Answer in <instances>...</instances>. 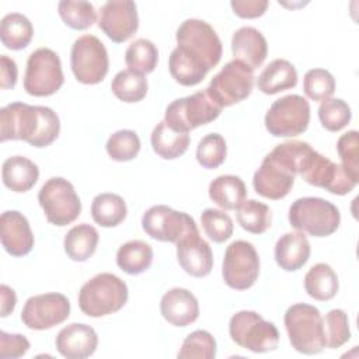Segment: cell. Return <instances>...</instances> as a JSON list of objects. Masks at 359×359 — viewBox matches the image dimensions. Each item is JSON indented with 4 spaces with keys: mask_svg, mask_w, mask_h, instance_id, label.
<instances>
[{
    "mask_svg": "<svg viewBox=\"0 0 359 359\" xmlns=\"http://www.w3.org/2000/svg\"><path fill=\"white\" fill-rule=\"evenodd\" d=\"M128 286L116 275L102 272L87 280L79 292V307L88 317L119 311L128 302Z\"/></svg>",
    "mask_w": 359,
    "mask_h": 359,
    "instance_id": "2",
    "label": "cell"
},
{
    "mask_svg": "<svg viewBox=\"0 0 359 359\" xmlns=\"http://www.w3.org/2000/svg\"><path fill=\"white\" fill-rule=\"evenodd\" d=\"M147 79L133 70H121L115 74L111 83V90L115 97L123 102H139L147 94Z\"/></svg>",
    "mask_w": 359,
    "mask_h": 359,
    "instance_id": "36",
    "label": "cell"
},
{
    "mask_svg": "<svg viewBox=\"0 0 359 359\" xmlns=\"http://www.w3.org/2000/svg\"><path fill=\"white\" fill-rule=\"evenodd\" d=\"M60 132L57 114L49 107L11 102L0 109V139L24 140L34 147L52 144Z\"/></svg>",
    "mask_w": 359,
    "mask_h": 359,
    "instance_id": "1",
    "label": "cell"
},
{
    "mask_svg": "<svg viewBox=\"0 0 359 359\" xmlns=\"http://www.w3.org/2000/svg\"><path fill=\"white\" fill-rule=\"evenodd\" d=\"M38 202L46 220L59 227L73 223L81 212V202L73 184L62 177H52L41 187Z\"/></svg>",
    "mask_w": 359,
    "mask_h": 359,
    "instance_id": "7",
    "label": "cell"
},
{
    "mask_svg": "<svg viewBox=\"0 0 359 359\" xmlns=\"http://www.w3.org/2000/svg\"><path fill=\"white\" fill-rule=\"evenodd\" d=\"M271 209L255 199L244 201L237 209V222L248 233L262 234L271 227Z\"/></svg>",
    "mask_w": 359,
    "mask_h": 359,
    "instance_id": "37",
    "label": "cell"
},
{
    "mask_svg": "<svg viewBox=\"0 0 359 359\" xmlns=\"http://www.w3.org/2000/svg\"><path fill=\"white\" fill-rule=\"evenodd\" d=\"M283 323L294 351L304 355H316L327 348L324 323L317 307L307 303H296L286 310Z\"/></svg>",
    "mask_w": 359,
    "mask_h": 359,
    "instance_id": "3",
    "label": "cell"
},
{
    "mask_svg": "<svg viewBox=\"0 0 359 359\" xmlns=\"http://www.w3.org/2000/svg\"><path fill=\"white\" fill-rule=\"evenodd\" d=\"M105 149L112 160L130 161L140 151V139L135 130L121 129L108 137Z\"/></svg>",
    "mask_w": 359,
    "mask_h": 359,
    "instance_id": "40",
    "label": "cell"
},
{
    "mask_svg": "<svg viewBox=\"0 0 359 359\" xmlns=\"http://www.w3.org/2000/svg\"><path fill=\"white\" fill-rule=\"evenodd\" d=\"M259 275V257L255 247L245 240L233 241L224 252L222 276L234 290L250 289Z\"/></svg>",
    "mask_w": 359,
    "mask_h": 359,
    "instance_id": "13",
    "label": "cell"
},
{
    "mask_svg": "<svg viewBox=\"0 0 359 359\" xmlns=\"http://www.w3.org/2000/svg\"><path fill=\"white\" fill-rule=\"evenodd\" d=\"M324 323V334H325V345L330 349L341 348L351 339L349 320L348 314L341 309L330 310L323 318Z\"/></svg>",
    "mask_w": 359,
    "mask_h": 359,
    "instance_id": "44",
    "label": "cell"
},
{
    "mask_svg": "<svg viewBox=\"0 0 359 359\" xmlns=\"http://www.w3.org/2000/svg\"><path fill=\"white\" fill-rule=\"evenodd\" d=\"M297 72L296 67L286 59L272 60L258 76L257 87L261 93L272 95L280 91L296 87Z\"/></svg>",
    "mask_w": 359,
    "mask_h": 359,
    "instance_id": "26",
    "label": "cell"
},
{
    "mask_svg": "<svg viewBox=\"0 0 359 359\" xmlns=\"http://www.w3.org/2000/svg\"><path fill=\"white\" fill-rule=\"evenodd\" d=\"M70 66L77 81L90 86L101 83L109 67L104 43L94 35H81L72 46Z\"/></svg>",
    "mask_w": 359,
    "mask_h": 359,
    "instance_id": "12",
    "label": "cell"
},
{
    "mask_svg": "<svg viewBox=\"0 0 359 359\" xmlns=\"http://www.w3.org/2000/svg\"><path fill=\"white\" fill-rule=\"evenodd\" d=\"M293 229L313 237H328L337 231L341 223L338 208L323 198L304 196L296 199L287 215Z\"/></svg>",
    "mask_w": 359,
    "mask_h": 359,
    "instance_id": "4",
    "label": "cell"
},
{
    "mask_svg": "<svg viewBox=\"0 0 359 359\" xmlns=\"http://www.w3.org/2000/svg\"><path fill=\"white\" fill-rule=\"evenodd\" d=\"M227 156L226 140L219 133L205 135L196 147V160L198 163L208 170L217 168L222 165Z\"/></svg>",
    "mask_w": 359,
    "mask_h": 359,
    "instance_id": "41",
    "label": "cell"
},
{
    "mask_svg": "<svg viewBox=\"0 0 359 359\" xmlns=\"http://www.w3.org/2000/svg\"><path fill=\"white\" fill-rule=\"evenodd\" d=\"M142 227L153 240L177 244L181 237L198 226L188 213L174 210L167 205H156L143 213Z\"/></svg>",
    "mask_w": 359,
    "mask_h": 359,
    "instance_id": "14",
    "label": "cell"
},
{
    "mask_svg": "<svg viewBox=\"0 0 359 359\" xmlns=\"http://www.w3.org/2000/svg\"><path fill=\"white\" fill-rule=\"evenodd\" d=\"M177 259L180 266L191 276L203 278L213 268L210 245L199 236L198 227L177 241Z\"/></svg>",
    "mask_w": 359,
    "mask_h": 359,
    "instance_id": "18",
    "label": "cell"
},
{
    "mask_svg": "<svg viewBox=\"0 0 359 359\" xmlns=\"http://www.w3.org/2000/svg\"><path fill=\"white\" fill-rule=\"evenodd\" d=\"M304 94L313 101H325L335 91V79L325 69H311L303 79Z\"/></svg>",
    "mask_w": 359,
    "mask_h": 359,
    "instance_id": "46",
    "label": "cell"
},
{
    "mask_svg": "<svg viewBox=\"0 0 359 359\" xmlns=\"http://www.w3.org/2000/svg\"><path fill=\"white\" fill-rule=\"evenodd\" d=\"M17 63L7 55L0 56V86L1 88H14L17 83Z\"/></svg>",
    "mask_w": 359,
    "mask_h": 359,
    "instance_id": "50",
    "label": "cell"
},
{
    "mask_svg": "<svg viewBox=\"0 0 359 359\" xmlns=\"http://www.w3.org/2000/svg\"><path fill=\"white\" fill-rule=\"evenodd\" d=\"M231 52L236 60L243 62L254 70L266 59L268 43L265 36L257 28L241 27L233 34Z\"/></svg>",
    "mask_w": 359,
    "mask_h": 359,
    "instance_id": "23",
    "label": "cell"
},
{
    "mask_svg": "<svg viewBox=\"0 0 359 359\" xmlns=\"http://www.w3.org/2000/svg\"><path fill=\"white\" fill-rule=\"evenodd\" d=\"M128 209L122 196L112 192L98 194L91 203L93 220L101 227H115L126 217Z\"/></svg>",
    "mask_w": 359,
    "mask_h": 359,
    "instance_id": "35",
    "label": "cell"
},
{
    "mask_svg": "<svg viewBox=\"0 0 359 359\" xmlns=\"http://www.w3.org/2000/svg\"><path fill=\"white\" fill-rule=\"evenodd\" d=\"M352 118L351 107L341 98H328L318 107V119L330 132H338L344 129Z\"/></svg>",
    "mask_w": 359,
    "mask_h": 359,
    "instance_id": "42",
    "label": "cell"
},
{
    "mask_svg": "<svg viewBox=\"0 0 359 359\" xmlns=\"http://www.w3.org/2000/svg\"><path fill=\"white\" fill-rule=\"evenodd\" d=\"M98 27L115 43L128 41L139 28L136 4L130 0L107 1L100 10Z\"/></svg>",
    "mask_w": 359,
    "mask_h": 359,
    "instance_id": "17",
    "label": "cell"
},
{
    "mask_svg": "<svg viewBox=\"0 0 359 359\" xmlns=\"http://www.w3.org/2000/svg\"><path fill=\"white\" fill-rule=\"evenodd\" d=\"M125 62L129 70L147 74L151 73L157 66L158 50L151 41L139 38L128 46L125 52Z\"/></svg>",
    "mask_w": 359,
    "mask_h": 359,
    "instance_id": "38",
    "label": "cell"
},
{
    "mask_svg": "<svg viewBox=\"0 0 359 359\" xmlns=\"http://www.w3.org/2000/svg\"><path fill=\"white\" fill-rule=\"evenodd\" d=\"M55 345L57 352L67 359H86L95 352L98 337L93 327L73 323L57 332Z\"/></svg>",
    "mask_w": 359,
    "mask_h": 359,
    "instance_id": "21",
    "label": "cell"
},
{
    "mask_svg": "<svg viewBox=\"0 0 359 359\" xmlns=\"http://www.w3.org/2000/svg\"><path fill=\"white\" fill-rule=\"evenodd\" d=\"M189 135L180 133L167 126L164 121L158 122L150 136L151 147L157 156L164 160H174L182 156L189 146Z\"/></svg>",
    "mask_w": 359,
    "mask_h": 359,
    "instance_id": "32",
    "label": "cell"
},
{
    "mask_svg": "<svg viewBox=\"0 0 359 359\" xmlns=\"http://www.w3.org/2000/svg\"><path fill=\"white\" fill-rule=\"evenodd\" d=\"M309 122V101L299 94H289L273 101L265 115V128L276 137L299 136L306 132Z\"/></svg>",
    "mask_w": 359,
    "mask_h": 359,
    "instance_id": "9",
    "label": "cell"
},
{
    "mask_svg": "<svg viewBox=\"0 0 359 359\" xmlns=\"http://www.w3.org/2000/svg\"><path fill=\"white\" fill-rule=\"evenodd\" d=\"M153 248L142 240H130L116 251V264L128 275H139L150 268Z\"/></svg>",
    "mask_w": 359,
    "mask_h": 359,
    "instance_id": "33",
    "label": "cell"
},
{
    "mask_svg": "<svg viewBox=\"0 0 359 359\" xmlns=\"http://www.w3.org/2000/svg\"><path fill=\"white\" fill-rule=\"evenodd\" d=\"M29 349V341L21 334L0 332V358L17 359L24 356Z\"/></svg>",
    "mask_w": 359,
    "mask_h": 359,
    "instance_id": "48",
    "label": "cell"
},
{
    "mask_svg": "<svg viewBox=\"0 0 359 359\" xmlns=\"http://www.w3.org/2000/svg\"><path fill=\"white\" fill-rule=\"evenodd\" d=\"M310 251V243L304 233H286L275 244V261L280 269L294 272L309 261Z\"/></svg>",
    "mask_w": 359,
    "mask_h": 359,
    "instance_id": "24",
    "label": "cell"
},
{
    "mask_svg": "<svg viewBox=\"0 0 359 359\" xmlns=\"http://www.w3.org/2000/svg\"><path fill=\"white\" fill-rule=\"evenodd\" d=\"M100 236L94 226L88 223H81L72 227L63 240L65 252L72 261L84 262L97 250Z\"/></svg>",
    "mask_w": 359,
    "mask_h": 359,
    "instance_id": "29",
    "label": "cell"
},
{
    "mask_svg": "<svg viewBox=\"0 0 359 359\" xmlns=\"http://www.w3.org/2000/svg\"><path fill=\"white\" fill-rule=\"evenodd\" d=\"M266 0H231L230 6L233 13L241 18L261 17L268 7Z\"/></svg>",
    "mask_w": 359,
    "mask_h": 359,
    "instance_id": "49",
    "label": "cell"
},
{
    "mask_svg": "<svg viewBox=\"0 0 359 359\" xmlns=\"http://www.w3.org/2000/svg\"><path fill=\"white\" fill-rule=\"evenodd\" d=\"M229 334L238 346L255 353L273 351L279 344L276 325L251 310H241L231 316Z\"/></svg>",
    "mask_w": 359,
    "mask_h": 359,
    "instance_id": "5",
    "label": "cell"
},
{
    "mask_svg": "<svg viewBox=\"0 0 359 359\" xmlns=\"http://www.w3.org/2000/svg\"><path fill=\"white\" fill-rule=\"evenodd\" d=\"M57 11L66 25L79 31L90 28L97 20L94 6L84 0H62L57 4Z\"/></svg>",
    "mask_w": 359,
    "mask_h": 359,
    "instance_id": "39",
    "label": "cell"
},
{
    "mask_svg": "<svg viewBox=\"0 0 359 359\" xmlns=\"http://www.w3.org/2000/svg\"><path fill=\"white\" fill-rule=\"evenodd\" d=\"M358 130H349L337 142V151L341 158V165L344 170L359 182V142H358Z\"/></svg>",
    "mask_w": 359,
    "mask_h": 359,
    "instance_id": "47",
    "label": "cell"
},
{
    "mask_svg": "<svg viewBox=\"0 0 359 359\" xmlns=\"http://www.w3.org/2000/svg\"><path fill=\"white\" fill-rule=\"evenodd\" d=\"M65 83L62 63L56 52L49 48H38L27 60L24 90L34 97L55 94Z\"/></svg>",
    "mask_w": 359,
    "mask_h": 359,
    "instance_id": "8",
    "label": "cell"
},
{
    "mask_svg": "<svg viewBox=\"0 0 359 359\" xmlns=\"http://www.w3.org/2000/svg\"><path fill=\"white\" fill-rule=\"evenodd\" d=\"M3 248L13 257H24L34 247V234L27 217L18 210H6L0 217Z\"/></svg>",
    "mask_w": 359,
    "mask_h": 359,
    "instance_id": "20",
    "label": "cell"
},
{
    "mask_svg": "<svg viewBox=\"0 0 359 359\" xmlns=\"http://www.w3.org/2000/svg\"><path fill=\"white\" fill-rule=\"evenodd\" d=\"M70 316V302L62 293H42L29 297L21 311V321L29 330H49Z\"/></svg>",
    "mask_w": 359,
    "mask_h": 359,
    "instance_id": "15",
    "label": "cell"
},
{
    "mask_svg": "<svg viewBox=\"0 0 359 359\" xmlns=\"http://www.w3.org/2000/svg\"><path fill=\"white\" fill-rule=\"evenodd\" d=\"M0 296H1V317H7L8 314L13 313L15 303H17V296L15 292L7 286V285H1L0 286Z\"/></svg>",
    "mask_w": 359,
    "mask_h": 359,
    "instance_id": "51",
    "label": "cell"
},
{
    "mask_svg": "<svg viewBox=\"0 0 359 359\" xmlns=\"http://www.w3.org/2000/svg\"><path fill=\"white\" fill-rule=\"evenodd\" d=\"M34 36L31 21L20 13H8L0 22L1 43L11 50H20L29 45Z\"/></svg>",
    "mask_w": 359,
    "mask_h": 359,
    "instance_id": "34",
    "label": "cell"
},
{
    "mask_svg": "<svg viewBox=\"0 0 359 359\" xmlns=\"http://www.w3.org/2000/svg\"><path fill=\"white\" fill-rule=\"evenodd\" d=\"M338 289V276L335 271L325 262H318L313 265L304 276V290L314 300H331L335 297Z\"/></svg>",
    "mask_w": 359,
    "mask_h": 359,
    "instance_id": "30",
    "label": "cell"
},
{
    "mask_svg": "<svg viewBox=\"0 0 359 359\" xmlns=\"http://www.w3.org/2000/svg\"><path fill=\"white\" fill-rule=\"evenodd\" d=\"M307 184L323 188L334 195H346L358 185L341 164L331 161L318 151L314 154L309 167L300 175Z\"/></svg>",
    "mask_w": 359,
    "mask_h": 359,
    "instance_id": "16",
    "label": "cell"
},
{
    "mask_svg": "<svg viewBox=\"0 0 359 359\" xmlns=\"http://www.w3.org/2000/svg\"><path fill=\"white\" fill-rule=\"evenodd\" d=\"M216 356V341L209 331L196 330L191 332L178 351L181 359H213Z\"/></svg>",
    "mask_w": 359,
    "mask_h": 359,
    "instance_id": "43",
    "label": "cell"
},
{
    "mask_svg": "<svg viewBox=\"0 0 359 359\" xmlns=\"http://www.w3.org/2000/svg\"><path fill=\"white\" fill-rule=\"evenodd\" d=\"M3 184L13 192L29 191L39 178L38 165L24 156H11L1 167Z\"/></svg>",
    "mask_w": 359,
    "mask_h": 359,
    "instance_id": "25",
    "label": "cell"
},
{
    "mask_svg": "<svg viewBox=\"0 0 359 359\" xmlns=\"http://www.w3.org/2000/svg\"><path fill=\"white\" fill-rule=\"evenodd\" d=\"M317 151L306 142L289 140L275 146L269 154L293 175H302Z\"/></svg>",
    "mask_w": 359,
    "mask_h": 359,
    "instance_id": "31",
    "label": "cell"
},
{
    "mask_svg": "<svg viewBox=\"0 0 359 359\" xmlns=\"http://www.w3.org/2000/svg\"><path fill=\"white\" fill-rule=\"evenodd\" d=\"M205 234L215 243H224L233 234V220L224 210L208 208L201 215Z\"/></svg>",
    "mask_w": 359,
    "mask_h": 359,
    "instance_id": "45",
    "label": "cell"
},
{
    "mask_svg": "<svg viewBox=\"0 0 359 359\" xmlns=\"http://www.w3.org/2000/svg\"><path fill=\"white\" fill-rule=\"evenodd\" d=\"M168 69L172 79L185 87L199 84L209 72V69L199 59L194 57L178 45L172 49L168 57Z\"/></svg>",
    "mask_w": 359,
    "mask_h": 359,
    "instance_id": "27",
    "label": "cell"
},
{
    "mask_svg": "<svg viewBox=\"0 0 359 359\" xmlns=\"http://www.w3.org/2000/svg\"><path fill=\"white\" fill-rule=\"evenodd\" d=\"M252 72L243 62L233 59L213 76L206 91L219 107H231L251 94L254 87Z\"/></svg>",
    "mask_w": 359,
    "mask_h": 359,
    "instance_id": "11",
    "label": "cell"
},
{
    "mask_svg": "<svg viewBox=\"0 0 359 359\" xmlns=\"http://www.w3.org/2000/svg\"><path fill=\"white\" fill-rule=\"evenodd\" d=\"M175 39L178 46L199 59L209 70L222 59V41L216 31L203 20L188 18L177 29Z\"/></svg>",
    "mask_w": 359,
    "mask_h": 359,
    "instance_id": "10",
    "label": "cell"
},
{
    "mask_svg": "<svg viewBox=\"0 0 359 359\" xmlns=\"http://www.w3.org/2000/svg\"><path fill=\"white\" fill-rule=\"evenodd\" d=\"M245 196V184L237 175H219L209 184V198L222 209L237 210Z\"/></svg>",
    "mask_w": 359,
    "mask_h": 359,
    "instance_id": "28",
    "label": "cell"
},
{
    "mask_svg": "<svg viewBox=\"0 0 359 359\" xmlns=\"http://www.w3.org/2000/svg\"><path fill=\"white\" fill-rule=\"evenodd\" d=\"M294 177L296 175L268 153L254 174L252 185L258 195L278 201L290 192L294 184Z\"/></svg>",
    "mask_w": 359,
    "mask_h": 359,
    "instance_id": "19",
    "label": "cell"
},
{
    "mask_svg": "<svg viewBox=\"0 0 359 359\" xmlns=\"http://www.w3.org/2000/svg\"><path fill=\"white\" fill-rule=\"evenodd\" d=\"M160 311L164 320L171 325L187 327L198 320L199 304L188 289L172 287L163 294Z\"/></svg>",
    "mask_w": 359,
    "mask_h": 359,
    "instance_id": "22",
    "label": "cell"
},
{
    "mask_svg": "<svg viewBox=\"0 0 359 359\" xmlns=\"http://www.w3.org/2000/svg\"><path fill=\"white\" fill-rule=\"evenodd\" d=\"M222 109L223 108L212 100L205 88L168 104L164 114V122L175 132L188 133L198 126L215 121Z\"/></svg>",
    "mask_w": 359,
    "mask_h": 359,
    "instance_id": "6",
    "label": "cell"
}]
</instances>
